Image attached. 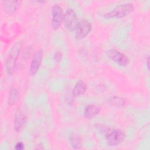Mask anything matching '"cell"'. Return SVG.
Listing matches in <instances>:
<instances>
[{
    "mask_svg": "<svg viewBox=\"0 0 150 150\" xmlns=\"http://www.w3.org/2000/svg\"><path fill=\"white\" fill-rule=\"evenodd\" d=\"M22 49V42L18 41L15 43L10 49L5 60V70L6 73L12 74L15 70L17 60Z\"/></svg>",
    "mask_w": 150,
    "mask_h": 150,
    "instance_id": "6da1fadb",
    "label": "cell"
},
{
    "mask_svg": "<svg viewBox=\"0 0 150 150\" xmlns=\"http://www.w3.org/2000/svg\"><path fill=\"white\" fill-rule=\"evenodd\" d=\"M134 9L132 3H125L115 6L113 9L104 15L107 18H122L130 13Z\"/></svg>",
    "mask_w": 150,
    "mask_h": 150,
    "instance_id": "7a4b0ae2",
    "label": "cell"
},
{
    "mask_svg": "<svg viewBox=\"0 0 150 150\" xmlns=\"http://www.w3.org/2000/svg\"><path fill=\"white\" fill-rule=\"evenodd\" d=\"M125 138V133L120 129L108 130L105 135L106 142L110 146H118L124 141Z\"/></svg>",
    "mask_w": 150,
    "mask_h": 150,
    "instance_id": "3957f363",
    "label": "cell"
},
{
    "mask_svg": "<svg viewBox=\"0 0 150 150\" xmlns=\"http://www.w3.org/2000/svg\"><path fill=\"white\" fill-rule=\"evenodd\" d=\"M63 25L65 28L70 32L76 30L79 23V19L76 13L72 8H68L64 13Z\"/></svg>",
    "mask_w": 150,
    "mask_h": 150,
    "instance_id": "277c9868",
    "label": "cell"
},
{
    "mask_svg": "<svg viewBox=\"0 0 150 150\" xmlns=\"http://www.w3.org/2000/svg\"><path fill=\"white\" fill-rule=\"evenodd\" d=\"M92 29L91 23L87 19L81 20L76 29L75 38L77 40H80L85 38Z\"/></svg>",
    "mask_w": 150,
    "mask_h": 150,
    "instance_id": "5b68a950",
    "label": "cell"
},
{
    "mask_svg": "<svg viewBox=\"0 0 150 150\" xmlns=\"http://www.w3.org/2000/svg\"><path fill=\"white\" fill-rule=\"evenodd\" d=\"M107 54L111 60L121 66H127L129 64V59L127 56L117 49L108 50L107 52Z\"/></svg>",
    "mask_w": 150,
    "mask_h": 150,
    "instance_id": "8992f818",
    "label": "cell"
},
{
    "mask_svg": "<svg viewBox=\"0 0 150 150\" xmlns=\"http://www.w3.org/2000/svg\"><path fill=\"white\" fill-rule=\"evenodd\" d=\"M28 121V116L25 111L21 107L18 108L16 111L14 120L13 127L17 132H21L26 124Z\"/></svg>",
    "mask_w": 150,
    "mask_h": 150,
    "instance_id": "52a82bcc",
    "label": "cell"
},
{
    "mask_svg": "<svg viewBox=\"0 0 150 150\" xmlns=\"http://www.w3.org/2000/svg\"><path fill=\"white\" fill-rule=\"evenodd\" d=\"M64 13L62 8L58 5H54L52 9L51 25L54 30H57L60 26L63 20Z\"/></svg>",
    "mask_w": 150,
    "mask_h": 150,
    "instance_id": "ba28073f",
    "label": "cell"
},
{
    "mask_svg": "<svg viewBox=\"0 0 150 150\" xmlns=\"http://www.w3.org/2000/svg\"><path fill=\"white\" fill-rule=\"evenodd\" d=\"M43 57V52L42 49H39L33 54L29 69V73L30 76H35L37 73L42 64Z\"/></svg>",
    "mask_w": 150,
    "mask_h": 150,
    "instance_id": "9c48e42d",
    "label": "cell"
},
{
    "mask_svg": "<svg viewBox=\"0 0 150 150\" xmlns=\"http://www.w3.org/2000/svg\"><path fill=\"white\" fill-rule=\"evenodd\" d=\"M101 107L97 104H90L87 105L84 110V117L88 120L95 118L99 114Z\"/></svg>",
    "mask_w": 150,
    "mask_h": 150,
    "instance_id": "30bf717a",
    "label": "cell"
},
{
    "mask_svg": "<svg viewBox=\"0 0 150 150\" xmlns=\"http://www.w3.org/2000/svg\"><path fill=\"white\" fill-rule=\"evenodd\" d=\"M21 1H6L4 2V11L8 15L13 14L19 7Z\"/></svg>",
    "mask_w": 150,
    "mask_h": 150,
    "instance_id": "8fae6325",
    "label": "cell"
},
{
    "mask_svg": "<svg viewBox=\"0 0 150 150\" xmlns=\"http://www.w3.org/2000/svg\"><path fill=\"white\" fill-rule=\"evenodd\" d=\"M87 88L86 83L83 80H79L76 83L72 90V94L74 97H78L86 91Z\"/></svg>",
    "mask_w": 150,
    "mask_h": 150,
    "instance_id": "7c38bea8",
    "label": "cell"
},
{
    "mask_svg": "<svg viewBox=\"0 0 150 150\" xmlns=\"http://www.w3.org/2000/svg\"><path fill=\"white\" fill-rule=\"evenodd\" d=\"M70 146L76 149H81L83 146V141L81 137L76 134H71L69 137Z\"/></svg>",
    "mask_w": 150,
    "mask_h": 150,
    "instance_id": "4fadbf2b",
    "label": "cell"
},
{
    "mask_svg": "<svg viewBox=\"0 0 150 150\" xmlns=\"http://www.w3.org/2000/svg\"><path fill=\"white\" fill-rule=\"evenodd\" d=\"M19 99V93L16 88L12 87L11 88L9 92L8 103L9 105H14L16 104Z\"/></svg>",
    "mask_w": 150,
    "mask_h": 150,
    "instance_id": "5bb4252c",
    "label": "cell"
},
{
    "mask_svg": "<svg viewBox=\"0 0 150 150\" xmlns=\"http://www.w3.org/2000/svg\"><path fill=\"white\" fill-rule=\"evenodd\" d=\"M108 101L110 104L117 107H122L125 105L126 101L125 100L119 96H112L108 98Z\"/></svg>",
    "mask_w": 150,
    "mask_h": 150,
    "instance_id": "9a60e30c",
    "label": "cell"
},
{
    "mask_svg": "<svg viewBox=\"0 0 150 150\" xmlns=\"http://www.w3.org/2000/svg\"><path fill=\"white\" fill-rule=\"evenodd\" d=\"M62 53L59 50L56 51L54 54V59L56 60V62H60V60L62 59Z\"/></svg>",
    "mask_w": 150,
    "mask_h": 150,
    "instance_id": "2e32d148",
    "label": "cell"
},
{
    "mask_svg": "<svg viewBox=\"0 0 150 150\" xmlns=\"http://www.w3.org/2000/svg\"><path fill=\"white\" fill-rule=\"evenodd\" d=\"M15 149H17V150H22L25 148V145L23 142L22 141L18 142L15 145Z\"/></svg>",
    "mask_w": 150,
    "mask_h": 150,
    "instance_id": "e0dca14e",
    "label": "cell"
},
{
    "mask_svg": "<svg viewBox=\"0 0 150 150\" xmlns=\"http://www.w3.org/2000/svg\"><path fill=\"white\" fill-rule=\"evenodd\" d=\"M146 66H147V69L149 70V57L148 56L146 59Z\"/></svg>",
    "mask_w": 150,
    "mask_h": 150,
    "instance_id": "ac0fdd59",
    "label": "cell"
}]
</instances>
